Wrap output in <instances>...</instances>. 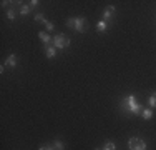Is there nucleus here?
Returning a JSON list of instances; mask_svg holds the SVG:
<instances>
[{"mask_svg": "<svg viewBox=\"0 0 156 150\" xmlns=\"http://www.w3.org/2000/svg\"><path fill=\"white\" fill-rule=\"evenodd\" d=\"M121 107L125 108V110H128V112H131L133 115H141V105L136 102V99H135V95H128V97H125L123 100H121Z\"/></svg>", "mask_w": 156, "mask_h": 150, "instance_id": "nucleus-1", "label": "nucleus"}, {"mask_svg": "<svg viewBox=\"0 0 156 150\" xmlns=\"http://www.w3.org/2000/svg\"><path fill=\"white\" fill-rule=\"evenodd\" d=\"M51 43H53V47L57 48V50H63V48H68L70 47V39L66 35H63V33H58V35L53 37Z\"/></svg>", "mask_w": 156, "mask_h": 150, "instance_id": "nucleus-2", "label": "nucleus"}, {"mask_svg": "<svg viewBox=\"0 0 156 150\" xmlns=\"http://www.w3.org/2000/svg\"><path fill=\"white\" fill-rule=\"evenodd\" d=\"M128 148L129 150H146V142L138 137H133L128 140Z\"/></svg>", "mask_w": 156, "mask_h": 150, "instance_id": "nucleus-3", "label": "nucleus"}, {"mask_svg": "<svg viewBox=\"0 0 156 150\" xmlns=\"http://www.w3.org/2000/svg\"><path fill=\"white\" fill-rule=\"evenodd\" d=\"M73 28H75L76 32L83 33L85 30H87V18L85 17H76L75 22H73Z\"/></svg>", "mask_w": 156, "mask_h": 150, "instance_id": "nucleus-4", "label": "nucleus"}, {"mask_svg": "<svg viewBox=\"0 0 156 150\" xmlns=\"http://www.w3.org/2000/svg\"><path fill=\"white\" fill-rule=\"evenodd\" d=\"M113 13H115V7L108 5L105 9V13H103V20H105L106 24H111V20H113Z\"/></svg>", "mask_w": 156, "mask_h": 150, "instance_id": "nucleus-5", "label": "nucleus"}, {"mask_svg": "<svg viewBox=\"0 0 156 150\" xmlns=\"http://www.w3.org/2000/svg\"><path fill=\"white\" fill-rule=\"evenodd\" d=\"M38 37H40V40L43 42V45H50V42L53 40V37H50L48 32H38Z\"/></svg>", "mask_w": 156, "mask_h": 150, "instance_id": "nucleus-6", "label": "nucleus"}, {"mask_svg": "<svg viewBox=\"0 0 156 150\" xmlns=\"http://www.w3.org/2000/svg\"><path fill=\"white\" fill-rule=\"evenodd\" d=\"M5 67H10V69H13V67H17V57L13 54H10L9 57H7L5 60V63H3Z\"/></svg>", "mask_w": 156, "mask_h": 150, "instance_id": "nucleus-7", "label": "nucleus"}, {"mask_svg": "<svg viewBox=\"0 0 156 150\" xmlns=\"http://www.w3.org/2000/svg\"><path fill=\"white\" fill-rule=\"evenodd\" d=\"M43 47H45V54H47L48 58L57 57V48H55L53 45H43Z\"/></svg>", "mask_w": 156, "mask_h": 150, "instance_id": "nucleus-8", "label": "nucleus"}, {"mask_svg": "<svg viewBox=\"0 0 156 150\" xmlns=\"http://www.w3.org/2000/svg\"><path fill=\"white\" fill-rule=\"evenodd\" d=\"M106 28H108V24H106L105 20H100L98 24H96V30H98L100 33H105Z\"/></svg>", "mask_w": 156, "mask_h": 150, "instance_id": "nucleus-9", "label": "nucleus"}, {"mask_svg": "<svg viewBox=\"0 0 156 150\" xmlns=\"http://www.w3.org/2000/svg\"><path fill=\"white\" fill-rule=\"evenodd\" d=\"M141 117L144 120H150L153 117V108H143V110H141Z\"/></svg>", "mask_w": 156, "mask_h": 150, "instance_id": "nucleus-10", "label": "nucleus"}, {"mask_svg": "<svg viewBox=\"0 0 156 150\" xmlns=\"http://www.w3.org/2000/svg\"><path fill=\"white\" fill-rule=\"evenodd\" d=\"M148 103H150V108H156V92L150 95V99H148Z\"/></svg>", "mask_w": 156, "mask_h": 150, "instance_id": "nucleus-11", "label": "nucleus"}, {"mask_svg": "<svg viewBox=\"0 0 156 150\" xmlns=\"http://www.w3.org/2000/svg\"><path fill=\"white\" fill-rule=\"evenodd\" d=\"M51 147H53L55 150H65V145H63V142H60V140H53Z\"/></svg>", "mask_w": 156, "mask_h": 150, "instance_id": "nucleus-12", "label": "nucleus"}, {"mask_svg": "<svg viewBox=\"0 0 156 150\" xmlns=\"http://www.w3.org/2000/svg\"><path fill=\"white\" fill-rule=\"evenodd\" d=\"M30 5H22L20 7V15H28V13H30Z\"/></svg>", "mask_w": 156, "mask_h": 150, "instance_id": "nucleus-13", "label": "nucleus"}, {"mask_svg": "<svg viewBox=\"0 0 156 150\" xmlns=\"http://www.w3.org/2000/svg\"><path fill=\"white\" fill-rule=\"evenodd\" d=\"M33 20H35V22H42V24H47V18L43 17V13H37L35 17H33Z\"/></svg>", "mask_w": 156, "mask_h": 150, "instance_id": "nucleus-14", "label": "nucleus"}, {"mask_svg": "<svg viewBox=\"0 0 156 150\" xmlns=\"http://www.w3.org/2000/svg\"><path fill=\"white\" fill-rule=\"evenodd\" d=\"M7 18H9L10 22H12V20H15V10H13V9L7 10Z\"/></svg>", "mask_w": 156, "mask_h": 150, "instance_id": "nucleus-15", "label": "nucleus"}, {"mask_svg": "<svg viewBox=\"0 0 156 150\" xmlns=\"http://www.w3.org/2000/svg\"><path fill=\"white\" fill-rule=\"evenodd\" d=\"M103 150H116V145H115L113 142H106L105 147H103Z\"/></svg>", "mask_w": 156, "mask_h": 150, "instance_id": "nucleus-16", "label": "nucleus"}, {"mask_svg": "<svg viewBox=\"0 0 156 150\" xmlns=\"http://www.w3.org/2000/svg\"><path fill=\"white\" fill-rule=\"evenodd\" d=\"M45 27H47V30H48V32H51V30H53V28H55V25H53V24H51V22H48V20H47V24H45Z\"/></svg>", "mask_w": 156, "mask_h": 150, "instance_id": "nucleus-17", "label": "nucleus"}, {"mask_svg": "<svg viewBox=\"0 0 156 150\" xmlns=\"http://www.w3.org/2000/svg\"><path fill=\"white\" fill-rule=\"evenodd\" d=\"M73 22H75V18H68V20H66V27L73 28Z\"/></svg>", "mask_w": 156, "mask_h": 150, "instance_id": "nucleus-18", "label": "nucleus"}, {"mask_svg": "<svg viewBox=\"0 0 156 150\" xmlns=\"http://www.w3.org/2000/svg\"><path fill=\"white\" fill-rule=\"evenodd\" d=\"M38 5H40L38 0H32V2H30V9H35V7H38Z\"/></svg>", "mask_w": 156, "mask_h": 150, "instance_id": "nucleus-19", "label": "nucleus"}, {"mask_svg": "<svg viewBox=\"0 0 156 150\" xmlns=\"http://www.w3.org/2000/svg\"><path fill=\"white\" fill-rule=\"evenodd\" d=\"M38 150H55V148L51 147V145H42V147H40Z\"/></svg>", "mask_w": 156, "mask_h": 150, "instance_id": "nucleus-20", "label": "nucleus"}, {"mask_svg": "<svg viewBox=\"0 0 156 150\" xmlns=\"http://www.w3.org/2000/svg\"><path fill=\"white\" fill-rule=\"evenodd\" d=\"M95 150H101V148H95Z\"/></svg>", "mask_w": 156, "mask_h": 150, "instance_id": "nucleus-21", "label": "nucleus"}]
</instances>
